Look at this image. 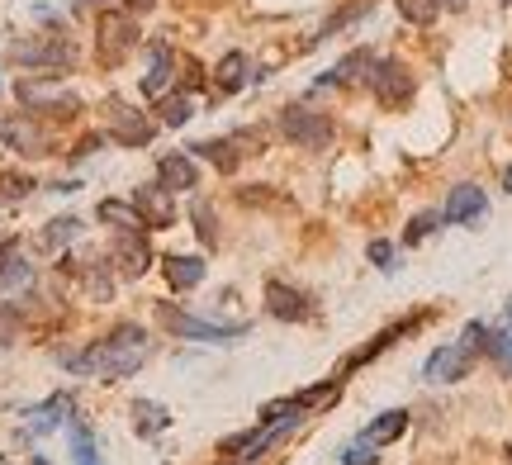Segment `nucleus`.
I'll return each mask as SVG.
<instances>
[{
  "label": "nucleus",
  "instance_id": "7",
  "mask_svg": "<svg viewBox=\"0 0 512 465\" xmlns=\"http://www.w3.org/2000/svg\"><path fill=\"white\" fill-rule=\"evenodd\" d=\"M479 333H484V318H470L456 342L437 347V352L422 361V380H427V385H460L479 361Z\"/></svg>",
  "mask_w": 512,
  "mask_h": 465
},
{
  "label": "nucleus",
  "instance_id": "42",
  "mask_svg": "<svg viewBox=\"0 0 512 465\" xmlns=\"http://www.w3.org/2000/svg\"><path fill=\"white\" fill-rule=\"evenodd\" d=\"M157 5H162V0H128V10H133V15H147V10H157Z\"/></svg>",
  "mask_w": 512,
  "mask_h": 465
},
{
  "label": "nucleus",
  "instance_id": "38",
  "mask_svg": "<svg viewBox=\"0 0 512 465\" xmlns=\"http://www.w3.org/2000/svg\"><path fill=\"white\" fill-rule=\"evenodd\" d=\"M100 148H110L105 129H95V133H86V138H76L72 148H67V157H72V162H86V157H91V152H100Z\"/></svg>",
  "mask_w": 512,
  "mask_h": 465
},
{
  "label": "nucleus",
  "instance_id": "15",
  "mask_svg": "<svg viewBox=\"0 0 512 465\" xmlns=\"http://www.w3.org/2000/svg\"><path fill=\"white\" fill-rule=\"evenodd\" d=\"M261 304H266V314H271L275 323H313V318H318V299L280 276H271L261 285Z\"/></svg>",
  "mask_w": 512,
  "mask_h": 465
},
{
  "label": "nucleus",
  "instance_id": "22",
  "mask_svg": "<svg viewBox=\"0 0 512 465\" xmlns=\"http://www.w3.org/2000/svg\"><path fill=\"white\" fill-rule=\"evenodd\" d=\"M72 413H76L72 399H67V394H53V399H43L38 409L24 413V418H29V423H24V432H29V437H48V432L67 428V418H72Z\"/></svg>",
  "mask_w": 512,
  "mask_h": 465
},
{
  "label": "nucleus",
  "instance_id": "45",
  "mask_svg": "<svg viewBox=\"0 0 512 465\" xmlns=\"http://www.w3.org/2000/svg\"><path fill=\"white\" fill-rule=\"evenodd\" d=\"M465 5H470V0H441V10H451V15H460Z\"/></svg>",
  "mask_w": 512,
  "mask_h": 465
},
{
  "label": "nucleus",
  "instance_id": "37",
  "mask_svg": "<svg viewBox=\"0 0 512 465\" xmlns=\"http://www.w3.org/2000/svg\"><path fill=\"white\" fill-rule=\"evenodd\" d=\"M366 261L375 266V271H384V276H394V271H399V266H394V261H399V247H394L389 238H370L366 242Z\"/></svg>",
  "mask_w": 512,
  "mask_h": 465
},
{
  "label": "nucleus",
  "instance_id": "2",
  "mask_svg": "<svg viewBox=\"0 0 512 465\" xmlns=\"http://www.w3.org/2000/svg\"><path fill=\"white\" fill-rule=\"evenodd\" d=\"M133 53H143V29L138 15L124 5H110L95 15V67L100 72H119Z\"/></svg>",
  "mask_w": 512,
  "mask_h": 465
},
{
  "label": "nucleus",
  "instance_id": "1",
  "mask_svg": "<svg viewBox=\"0 0 512 465\" xmlns=\"http://www.w3.org/2000/svg\"><path fill=\"white\" fill-rule=\"evenodd\" d=\"M152 356V337H147L143 323H133V318H119L114 328L86 342L81 352H62L57 361L67 366L72 375H91L100 385H119V380H133V375L143 371V361Z\"/></svg>",
  "mask_w": 512,
  "mask_h": 465
},
{
  "label": "nucleus",
  "instance_id": "39",
  "mask_svg": "<svg viewBox=\"0 0 512 465\" xmlns=\"http://www.w3.org/2000/svg\"><path fill=\"white\" fill-rule=\"evenodd\" d=\"M380 447H370L366 437H356L351 447H342V465H380V456H375Z\"/></svg>",
  "mask_w": 512,
  "mask_h": 465
},
{
  "label": "nucleus",
  "instance_id": "17",
  "mask_svg": "<svg viewBox=\"0 0 512 465\" xmlns=\"http://www.w3.org/2000/svg\"><path fill=\"white\" fill-rule=\"evenodd\" d=\"M484 214H489V190L479 186V181H456V186L446 190V205H441L446 228L484 224Z\"/></svg>",
  "mask_w": 512,
  "mask_h": 465
},
{
  "label": "nucleus",
  "instance_id": "26",
  "mask_svg": "<svg viewBox=\"0 0 512 465\" xmlns=\"http://www.w3.org/2000/svg\"><path fill=\"white\" fill-rule=\"evenodd\" d=\"M133 432H138L143 442H157L162 432H171V409H162L157 399H138V404H133Z\"/></svg>",
  "mask_w": 512,
  "mask_h": 465
},
{
  "label": "nucleus",
  "instance_id": "29",
  "mask_svg": "<svg viewBox=\"0 0 512 465\" xmlns=\"http://www.w3.org/2000/svg\"><path fill=\"white\" fill-rule=\"evenodd\" d=\"M190 224H195V238H200L204 247H219L223 242V224H219V214H214V200L190 195Z\"/></svg>",
  "mask_w": 512,
  "mask_h": 465
},
{
  "label": "nucleus",
  "instance_id": "12",
  "mask_svg": "<svg viewBox=\"0 0 512 465\" xmlns=\"http://www.w3.org/2000/svg\"><path fill=\"white\" fill-rule=\"evenodd\" d=\"M176 67H181V48L166 34H152L143 43V76H138V95L143 100H162L176 91Z\"/></svg>",
  "mask_w": 512,
  "mask_h": 465
},
{
  "label": "nucleus",
  "instance_id": "20",
  "mask_svg": "<svg viewBox=\"0 0 512 465\" xmlns=\"http://www.w3.org/2000/svg\"><path fill=\"white\" fill-rule=\"evenodd\" d=\"M152 261H157V252H152L147 233H114L110 238V266L124 280H143L152 271Z\"/></svg>",
  "mask_w": 512,
  "mask_h": 465
},
{
  "label": "nucleus",
  "instance_id": "19",
  "mask_svg": "<svg viewBox=\"0 0 512 465\" xmlns=\"http://www.w3.org/2000/svg\"><path fill=\"white\" fill-rule=\"evenodd\" d=\"M133 209L143 214V224H147V233H166V228H176V195L162 186V181H143V186H133Z\"/></svg>",
  "mask_w": 512,
  "mask_h": 465
},
{
  "label": "nucleus",
  "instance_id": "14",
  "mask_svg": "<svg viewBox=\"0 0 512 465\" xmlns=\"http://www.w3.org/2000/svg\"><path fill=\"white\" fill-rule=\"evenodd\" d=\"M375 62H380V53H375V48H366V43H361V48H351V53H342L328 72L313 81V95H323V91H366Z\"/></svg>",
  "mask_w": 512,
  "mask_h": 465
},
{
  "label": "nucleus",
  "instance_id": "16",
  "mask_svg": "<svg viewBox=\"0 0 512 465\" xmlns=\"http://www.w3.org/2000/svg\"><path fill=\"white\" fill-rule=\"evenodd\" d=\"M432 318H437V314H432V309H422V314H408V318H394L389 328H380V333L370 337V342H366V347H361V352H351V356H347V366H342V371H337V375L347 380V375H351V371H361L366 361H375V356H384V352H389V347H399V337H413V333H418V328H427Z\"/></svg>",
  "mask_w": 512,
  "mask_h": 465
},
{
  "label": "nucleus",
  "instance_id": "21",
  "mask_svg": "<svg viewBox=\"0 0 512 465\" xmlns=\"http://www.w3.org/2000/svg\"><path fill=\"white\" fill-rule=\"evenodd\" d=\"M162 276H166V285H171L176 295H190V290H200L204 285L209 261H204L200 252H171V257H162Z\"/></svg>",
  "mask_w": 512,
  "mask_h": 465
},
{
  "label": "nucleus",
  "instance_id": "24",
  "mask_svg": "<svg viewBox=\"0 0 512 465\" xmlns=\"http://www.w3.org/2000/svg\"><path fill=\"white\" fill-rule=\"evenodd\" d=\"M95 219L110 228V233H147V224H143V214L133 209V200H100L95 205Z\"/></svg>",
  "mask_w": 512,
  "mask_h": 465
},
{
  "label": "nucleus",
  "instance_id": "46",
  "mask_svg": "<svg viewBox=\"0 0 512 465\" xmlns=\"http://www.w3.org/2000/svg\"><path fill=\"white\" fill-rule=\"evenodd\" d=\"M503 10H512V0H503Z\"/></svg>",
  "mask_w": 512,
  "mask_h": 465
},
{
  "label": "nucleus",
  "instance_id": "34",
  "mask_svg": "<svg viewBox=\"0 0 512 465\" xmlns=\"http://www.w3.org/2000/svg\"><path fill=\"white\" fill-rule=\"evenodd\" d=\"M176 91H185V95L209 91V67H200V57L181 53V67H176Z\"/></svg>",
  "mask_w": 512,
  "mask_h": 465
},
{
  "label": "nucleus",
  "instance_id": "35",
  "mask_svg": "<svg viewBox=\"0 0 512 465\" xmlns=\"http://www.w3.org/2000/svg\"><path fill=\"white\" fill-rule=\"evenodd\" d=\"M19 333H24V309H19L15 299H0V352L15 347Z\"/></svg>",
  "mask_w": 512,
  "mask_h": 465
},
{
  "label": "nucleus",
  "instance_id": "10",
  "mask_svg": "<svg viewBox=\"0 0 512 465\" xmlns=\"http://www.w3.org/2000/svg\"><path fill=\"white\" fill-rule=\"evenodd\" d=\"M366 91L384 114H399V110H408L413 95H418V72H413L403 57L380 53V62H375V72H370V81H366Z\"/></svg>",
  "mask_w": 512,
  "mask_h": 465
},
{
  "label": "nucleus",
  "instance_id": "13",
  "mask_svg": "<svg viewBox=\"0 0 512 465\" xmlns=\"http://www.w3.org/2000/svg\"><path fill=\"white\" fill-rule=\"evenodd\" d=\"M266 76H271V67H256L242 48H233V53H223L219 62L209 67V100H233V95H242L247 86H261Z\"/></svg>",
  "mask_w": 512,
  "mask_h": 465
},
{
  "label": "nucleus",
  "instance_id": "40",
  "mask_svg": "<svg viewBox=\"0 0 512 465\" xmlns=\"http://www.w3.org/2000/svg\"><path fill=\"white\" fill-rule=\"evenodd\" d=\"M19 252H24V247H19V238H5V242H0V276H5V266H10Z\"/></svg>",
  "mask_w": 512,
  "mask_h": 465
},
{
  "label": "nucleus",
  "instance_id": "28",
  "mask_svg": "<svg viewBox=\"0 0 512 465\" xmlns=\"http://www.w3.org/2000/svg\"><path fill=\"white\" fill-rule=\"evenodd\" d=\"M375 10V0H351V5H342L337 15H328L323 24H318V34L309 38V48H318V43H328L332 34H342V29H351V24H361V19Z\"/></svg>",
  "mask_w": 512,
  "mask_h": 465
},
{
  "label": "nucleus",
  "instance_id": "33",
  "mask_svg": "<svg viewBox=\"0 0 512 465\" xmlns=\"http://www.w3.org/2000/svg\"><path fill=\"white\" fill-rule=\"evenodd\" d=\"M441 228H446L441 209H422V214H413L408 228H403V247H418V242H427L432 233H441Z\"/></svg>",
  "mask_w": 512,
  "mask_h": 465
},
{
  "label": "nucleus",
  "instance_id": "6",
  "mask_svg": "<svg viewBox=\"0 0 512 465\" xmlns=\"http://www.w3.org/2000/svg\"><path fill=\"white\" fill-rule=\"evenodd\" d=\"M76 38L62 34V29H53V34H29L19 38V43H10V62H19V67H29L34 76H57L62 81V72H72L76 67Z\"/></svg>",
  "mask_w": 512,
  "mask_h": 465
},
{
  "label": "nucleus",
  "instance_id": "8",
  "mask_svg": "<svg viewBox=\"0 0 512 465\" xmlns=\"http://www.w3.org/2000/svg\"><path fill=\"white\" fill-rule=\"evenodd\" d=\"M152 318H157V328H166L181 342H238V337L252 333V323H219V318L190 314V309L171 304V299H157V314Z\"/></svg>",
  "mask_w": 512,
  "mask_h": 465
},
{
  "label": "nucleus",
  "instance_id": "30",
  "mask_svg": "<svg viewBox=\"0 0 512 465\" xmlns=\"http://www.w3.org/2000/svg\"><path fill=\"white\" fill-rule=\"evenodd\" d=\"M81 233H86V224H81L76 214H57V219H48V224H43V233H38V247L62 252V247H72Z\"/></svg>",
  "mask_w": 512,
  "mask_h": 465
},
{
  "label": "nucleus",
  "instance_id": "3",
  "mask_svg": "<svg viewBox=\"0 0 512 465\" xmlns=\"http://www.w3.org/2000/svg\"><path fill=\"white\" fill-rule=\"evenodd\" d=\"M275 133L299 152H328L337 143V119L309 105V100H290V105L275 110Z\"/></svg>",
  "mask_w": 512,
  "mask_h": 465
},
{
  "label": "nucleus",
  "instance_id": "18",
  "mask_svg": "<svg viewBox=\"0 0 512 465\" xmlns=\"http://www.w3.org/2000/svg\"><path fill=\"white\" fill-rule=\"evenodd\" d=\"M152 181H162L176 200L181 195H200V181H204V171H200V157L185 148V152H157V176Z\"/></svg>",
  "mask_w": 512,
  "mask_h": 465
},
{
  "label": "nucleus",
  "instance_id": "11",
  "mask_svg": "<svg viewBox=\"0 0 512 465\" xmlns=\"http://www.w3.org/2000/svg\"><path fill=\"white\" fill-rule=\"evenodd\" d=\"M0 143L24 157V162H43V157H57V138L53 129L38 119V114L19 110V114H0Z\"/></svg>",
  "mask_w": 512,
  "mask_h": 465
},
{
  "label": "nucleus",
  "instance_id": "32",
  "mask_svg": "<svg viewBox=\"0 0 512 465\" xmlns=\"http://www.w3.org/2000/svg\"><path fill=\"white\" fill-rule=\"evenodd\" d=\"M394 10H399L403 24H413V29H432L441 19V0H394Z\"/></svg>",
  "mask_w": 512,
  "mask_h": 465
},
{
  "label": "nucleus",
  "instance_id": "41",
  "mask_svg": "<svg viewBox=\"0 0 512 465\" xmlns=\"http://www.w3.org/2000/svg\"><path fill=\"white\" fill-rule=\"evenodd\" d=\"M110 5H119V0H76V10H95V15L110 10Z\"/></svg>",
  "mask_w": 512,
  "mask_h": 465
},
{
  "label": "nucleus",
  "instance_id": "27",
  "mask_svg": "<svg viewBox=\"0 0 512 465\" xmlns=\"http://www.w3.org/2000/svg\"><path fill=\"white\" fill-rule=\"evenodd\" d=\"M67 451H72L76 465H105V461H100V447H95L91 423H86L81 413H72V418H67Z\"/></svg>",
  "mask_w": 512,
  "mask_h": 465
},
{
  "label": "nucleus",
  "instance_id": "9",
  "mask_svg": "<svg viewBox=\"0 0 512 465\" xmlns=\"http://www.w3.org/2000/svg\"><path fill=\"white\" fill-rule=\"evenodd\" d=\"M100 114H105V124H100L105 138H110L114 148H128V152L147 148V143L157 138V129H162V124H157V114L143 110V105H133V100H124V95H110Z\"/></svg>",
  "mask_w": 512,
  "mask_h": 465
},
{
  "label": "nucleus",
  "instance_id": "25",
  "mask_svg": "<svg viewBox=\"0 0 512 465\" xmlns=\"http://www.w3.org/2000/svg\"><path fill=\"white\" fill-rule=\"evenodd\" d=\"M152 114H157V124H162V129H185V124L195 119V95L166 91L162 100H152Z\"/></svg>",
  "mask_w": 512,
  "mask_h": 465
},
{
  "label": "nucleus",
  "instance_id": "44",
  "mask_svg": "<svg viewBox=\"0 0 512 465\" xmlns=\"http://www.w3.org/2000/svg\"><path fill=\"white\" fill-rule=\"evenodd\" d=\"M498 186H503V195H512V162L503 167V176H498Z\"/></svg>",
  "mask_w": 512,
  "mask_h": 465
},
{
  "label": "nucleus",
  "instance_id": "43",
  "mask_svg": "<svg viewBox=\"0 0 512 465\" xmlns=\"http://www.w3.org/2000/svg\"><path fill=\"white\" fill-rule=\"evenodd\" d=\"M53 195H72V190H81V181H57V186H48Z\"/></svg>",
  "mask_w": 512,
  "mask_h": 465
},
{
  "label": "nucleus",
  "instance_id": "36",
  "mask_svg": "<svg viewBox=\"0 0 512 465\" xmlns=\"http://www.w3.org/2000/svg\"><path fill=\"white\" fill-rule=\"evenodd\" d=\"M38 190L34 176H24V171H0V200L5 205H15V200H29Z\"/></svg>",
  "mask_w": 512,
  "mask_h": 465
},
{
  "label": "nucleus",
  "instance_id": "4",
  "mask_svg": "<svg viewBox=\"0 0 512 465\" xmlns=\"http://www.w3.org/2000/svg\"><path fill=\"white\" fill-rule=\"evenodd\" d=\"M266 129H256V124H242V129H228L219 138H200V143H190V152L200 157L204 167H214L219 176H233L242 162H252L266 152Z\"/></svg>",
  "mask_w": 512,
  "mask_h": 465
},
{
  "label": "nucleus",
  "instance_id": "31",
  "mask_svg": "<svg viewBox=\"0 0 512 465\" xmlns=\"http://www.w3.org/2000/svg\"><path fill=\"white\" fill-rule=\"evenodd\" d=\"M408 418H413L408 409H384L380 418H375V423L361 432V437H366L370 447H389V442H399L403 432H408Z\"/></svg>",
  "mask_w": 512,
  "mask_h": 465
},
{
  "label": "nucleus",
  "instance_id": "23",
  "mask_svg": "<svg viewBox=\"0 0 512 465\" xmlns=\"http://www.w3.org/2000/svg\"><path fill=\"white\" fill-rule=\"evenodd\" d=\"M479 356H489L498 371L512 380V323H484V333H479Z\"/></svg>",
  "mask_w": 512,
  "mask_h": 465
},
{
  "label": "nucleus",
  "instance_id": "5",
  "mask_svg": "<svg viewBox=\"0 0 512 465\" xmlns=\"http://www.w3.org/2000/svg\"><path fill=\"white\" fill-rule=\"evenodd\" d=\"M15 100L29 114H38L43 124H72L76 114L86 110V105H81V95L67 91L57 76H19V81H15Z\"/></svg>",
  "mask_w": 512,
  "mask_h": 465
}]
</instances>
